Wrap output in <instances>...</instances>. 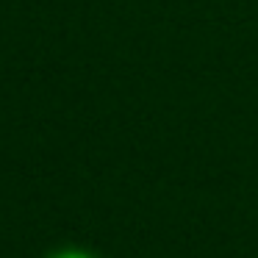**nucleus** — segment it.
<instances>
[{
    "mask_svg": "<svg viewBox=\"0 0 258 258\" xmlns=\"http://www.w3.org/2000/svg\"><path fill=\"white\" fill-rule=\"evenodd\" d=\"M47 258H97V255H92L84 247H61V250H53Z\"/></svg>",
    "mask_w": 258,
    "mask_h": 258,
    "instance_id": "nucleus-1",
    "label": "nucleus"
}]
</instances>
